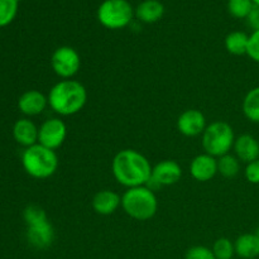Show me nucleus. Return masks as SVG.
<instances>
[{
  "mask_svg": "<svg viewBox=\"0 0 259 259\" xmlns=\"http://www.w3.org/2000/svg\"><path fill=\"white\" fill-rule=\"evenodd\" d=\"M151 162L136 149H123L114 156L111 162L113 176L126 189L147 186L152 176Z\"/></svg>",
  "mask_w": 259,
  "mask_h": 259,
  "instance_id": "1",
  "label": "nucleus"
},
{
  "mask_svg": "<svg viewBox=\"0 0 259 259\" xmlns=\"http://www.w3.org/2000/svg\"><path fill=\"white\" fill-rule=\"evenodd\" d=\"M48 105L61 116H71L80 113L88 101V91L80 82L70 78L61 80L48 93Z\"/></svg>",
  "mask_w": 259,
  "mask_h": 259,
  "instance_id": "2",
  "label": "nucleus"
},
{
  "mask_svg": "<svg viewBox=\"0 0 259 259\" xmlns=\"http://www.w3.org/2000/svg\"><path fill=\"white\" fill-rule=\"evenodd\" d=\"M121 207L132 219L146 222L152 219L158 210V200L148 186L126 189L121 196Z\"/></svg>",
  "mask_w": 259,
  "mask_h": 259,
  "instance_id": "3",
  "label": "nucleus"
},
{
  "mask_svg": "<svg viewBox=\"0 0 259 259\" xmlns=\"http://www.w3.org/2000/svg\"><path fill=\"white\" fill-rule=\"evenodd\" d=\"M22 163L24 171L30 177L46 180L56 174L60 161L56 151L37 143L25 149L22 156Z\"/></svg>",
  "mask_w": 259,
  "mask_h": 259,
  "instance_id": "4",
  "label": "nucleus"
},
{
  "mask_svg": "<svg viewBox=\"0 0 259 259\" xmlns=\"http://www.w3.org/2000/svg\"><path fill=\"white\" fill-rule=\"evenodd\" d=\"M235 134L233 126L227 121H212L206 126L201 136L205 153L219 158L230 153L234 147Z\"/></svg>",
  "mask_w": 259,
  "mask_h": 259,
  "instance_id": "5",
  "label": "nucleus"
},
{
  "mask_svg": "<svg viewBox=\"0 0 259 259\" xmlns=\"http://www.w3.org/2000/svg\"><path fill=\"white\" fill-rule=\"evenodd\" d=\"M133 8L128 0H105L98 9V19L108 29H123L133 19Z\"/></svg>",
  "mask_w": 259,
  "mask_h": 259,
  "instance_id": "6",
  "label": "nucleus"
},
{
  "mask_svg": "<svg viewBox=\"0 0 259 259\" xmlns=\"http://www.w3.org/2000/svg\"><path fill=\"white\" fill-rule=\"evenodd\" d=\"M51 66L58 77L62 80H70L80 71L81 57L75 48L62 46L52 53Z\"/></svg>",
  "mask_w": 259,
  "mask_h": 259,
  "instance_id": "7",
  "label": "nucleus"
},
{
  "mask_svg": "<svg viewBox=\"0 0 259 259\" xmlns=\"http://www.w3.org/2000/svg\"><path fill=\"white\" fill-rule=\"evenodd\" d=\"M67 138V125L60 118H51L43 121L38 128V143L47 148H60Z\"/></svg>",
  "mask_w": 259,
  "mask_h": 259,
  "instance_id": "8",
  "label": "nucleus"
},
{
  "mask_svg": "<svg viewBox=\"0 0 259 259\" xmlns=\"http://www.w3.org/2000/svg\"><path fill=\"white\" fill-rule=\"evenodd\" d=\"M182 177V168L179 162L174 159H164L158 162L152 169L151 181L148 185H153L156 187L171 186L177 184ZM147 185V186H148Z\"/></svg>",
  "mask_w": 259,
  "mask_h": 259,
  "instance_id": "9",
  "label": "nucleus"
},
{
  "mask_svg": "<svg viewBox=\"0 0 259 259\" xmlns=\"http://www.w3.org/2000/svg\"><path fill=\"white\" fill-rule=\"evenodd\" d=\"M206 126V118L197 109H187L177 119V129L185 137L202 136Z\"/></svg>",
  "mask_w": 259,
  "mask_h": 259,
  "instance_id": "10",
  "label": "nucleus"
},
{
  "mask_svg": "<svg viewBox=\"0 0 259 259\" xmlns=\"http://www.w3.org/2000/svg\"><path fill=\"white\" fill-rule=\"evenodd\" d=\"M28 243L35 249H47L55 240V229L50 220L28 225L27 229Z\"/></svg>",
  "mask_w": 259,
  "mask_h": 259,
  "instance_id": "11",
  "label": "nucleus"
},
{
  "mask_svg": "<svg viewBox=\"0 0 259 259\" xmlns=\"http://www.w3.org/2000/svg\"><path fill=\"white\" fill-rule=\"evenodd\" d=\"M190 174L196 181H211L218 174V159L207 153L199 154L190 163Z\"/></svg>",
  "mask_w": 259,
  "mask_h": 259,
  "instance_id": "12",
  "label": "nucleus"
},
{
  "mask_svg": "<svg viewBox=\"0 0 259 259\" xmlns=\"http://www.w3.org/2000/svg\"><path fill=\"white\" fill-rule=\"evenodd\" d=\"M91 206L96 214L108 217L121 206V196L113 190H101L94 195Z\"/></svg>",
  "mask_w": 259,
  "mask_h": 259,
  "instance_id": "13",
  "label": "nucleus"
},
{
  "mask_svg": "<svg viewBox=\"0 0 259 259\" xmlns=\"http://www.w3.org/2000/svg\"><path fill=\"white\" fill-rule=\"evenodd\" d=\"M48 105V98L38 90L25 91L18 100V108L24 115L35 116L45 111Z\"/></svg>",
  "mask_w": 259,
  "mask_h": 259,
  "instance_id": "14",
  "label": "nucleus"
},
{
  "mask_svg": "<svg viewBox=\"0 0 259 259\" xmlns=\"http://www.w3.org/2000/svg\"><path fill=\"white\" fill-rule=\"evenodd\" d=\"M235 157L242 163H250L259 158V141L250 134H242L237 137L233 147Z\"/></svg>",
  "mask_w": 259,
  "mask_h": 259,
  "instance_id": "15",
  "label": "nucleus"
},
{
  "mask_svg": "<svg viewBox=\"0 0 259 259\" xmlns=\"http://www.w3.org/2000/svg\"><path fill=\"white\" fill-rule=\"evenodd\" d=\"M13 136L20 146L32 147L38 143V128L29 119H19L13 126Z\"/></svg>",
  "mask_w": 259,
  "mask_h": 259,
  "instance_id": "16",
  "label": "nucleus"
},
{
  "mask_svg": "<svg viewBox=\"0 0 259 259\" xmlns=\"http://www.w3.org/2000/svg\"><path fill=\"white\" fill-rule=\"evenodd\" d=\"M235 254L243 259L259 257V237L255 233H245L239 235L234 242Z\"/></svg>",
  "mask_w": 259,
  "mask_h": 259,
  "instance_id": "17",
  "label": "nucleus"
},
{
  "mask_svg": "<svg viewBox=\"0 0 259 259\" xmlns=\"http://www.w3.org/2000/svg\"><path fill=\"white\" fill-rule=\"evenodd\" d=\"M164 7L158 0H144L137 7L136 17L143 23H156L163 17Z\"/></svg>",
  "mask_w": 259,
  "mask_h": 259,
  "instance_id": "18",
  "label": "nucleus"
},
{
  "mask_svg": "<svg viewBox=\"0 0 259 259\" xmlns=\"http://www.w3.org/2000/svg\"><path fill=\"white\" fill-rule=\"evenodd\" d=\"M249 35L240 30L230 32L225 38V48L233 56H244L248 52Z\"/></svg>",
  "mask_w": 259,
  "mask_h": 259,
  "instance_id": "19",
  "label": "nucleus"
},
{
  "mask_svg": "<svg viewBox=\"0 0 259 259\" xmlns=\"http://www.w3.org/2000/svg\"><path fill=\"white\" fill-rule=\"evenodd\" d=\"M242 110L248 120L259 124V86L248 91L243 99Z\"/></svg>",
  "mask_w": 259,
  "mask_h": 259,
  "instance_id": "20",
  "label": "nucleus"
},
{
  "mask_svg": "<svg viewBox=\"0 0 259 259\" xmlns=\"http://www.w3.org/2000/svg\"><path fill=\"white\" fill-rule=\"evenodd\" d=\"M240 163L242 162L235 157V154H225L218 158V174L222 175L225 179H234L240 172Z\"/></svg>",
  "mask_w": 259,
  "mask_h": 259,
  "instance_id": "21",
  "label": "nucleus"
},
{
  "mask_svg": "<svg viewBox=\"0 0 259 259\" xmlns=\"http://www.w3.org/2000/svg\"><path fill=\"white\" fill-rule=\"evenodd\" d=\"M254 8L252 0H229L228 12L237 19H247Z\"/></svg>",
  "mask_w": 259,
  "mask_h": 259,
  "instance_id": "22",
  "label": "nucleus"
},
{
  "mask_svg": "<svg viewBox=\"0 0 259 259\" xmlns=\"http://www.w3.org/2000/svg\"><path fill=\"white\" fill-rule=\"evenodd\" d=\"M211 249L217 259H233L235 254L234 243L228 238H219L215 240Z\"/></svg>",
  "mask_w": 259,
  "mask_h": 259,
  "instance_id": "23",
  "label": "nucleus"
},
{
  "mask_svg": "<svg viewBox=\"0 0 259 259\" xmlns=\"http://www.w3.org/2000/svg\"><path fill=\"white\" fill-rule=\"evenodd\" d=\"M18 12V0H0V27L10 24Z\"/></svg>",
  "mask_w": 259,
  "mask_h": 259,
  "instance_id": "24",
  "label": "nucleus"
},
{
  "mask_svg": "<svg viewBox=\"0 0 259 259\" xmlns=\"http://www.w3.org/2000/svg\"><path fill=\"white\" fill-rule=\"evenodd\" d=\"M23 217H24L27 225L38 224V223L48 220L45 209H42V207L38 206V205H29V206L25 207Z\"/></svg>",
  "mask_w": 259,
  "mask_h": 259,
  "instance_id": "25",
  "label": "nucleus"
},
{
  "mask_svg": "<svg viewBox=\"0 0 259 259\" xmlns=\"http://www.w3.org/2000/svg\"><path fill=\"white\" fill-rule=\"evenodd\" d=\"M185 259H217L211 248L205 245H195L187 249Z\"/></svg>",
  "mask_w": 259,
  "mask_h": 259,
  "instance_id": "26",
  "label": "nucleus"
},
{
  "mask_svg": "<svg viewBox=\"0 0 259 259\" xmlns=\"http://www.w3.org/2000/svg\"><path fill=\"white\" fill-rule=\"evenodd\" d=\"M247 55L254 62L259 63V30H253L249 35V43H248Z\"/></svg>",
  "mask_w": 259,
  "mask_h": 259,
  "instance_id": "27",
  "label": "nucleus"
},
{
  "mask_svg": "<svg viewBox=\"0 0 259 259\" xmlns=\"http://www.w3.org/2000/svg\"><path fill=\"white\" fill-rule=\"evenodd\" d=\"M244 176L252 185H259V158L245 166Z\"/></svg>",
  "mask_w": 259,
  "mask_h": 259,
  "instance_id": "28",
  "label": "nucleus"
},
{
  "mask_svg": "<svg viewBox=\"0 0 259 259\" xmlns=\"http://www.w3.org/2000/svg\"><path fill=\"white\" fill-rule=\"evenodd\" d=\"M248 24L250 28H253V30H259V7L254 5L253 10L250 12L249 17L247 18Z\"/></svg>",
  "mask_w": 259,
  "mask_h": 259,
  "instance_id": "29",
  "label": "nucleus"
},
{
  "mask_svg": "<svg viewBox=\"0 0 259 259\" xmlns=\"http://www.w3.org/2000/svg\"><path fill=\"white\" fill-rule=\"evenodd\" d=\"M252 2H253V4L258 5V7H259V0H252Z\"/></svg>",
  "mask_w": 259,
  "mask_h": 259,
  "instance_id": "30",
  "label": "nucleus"
},
{
  "mask_svg": "<svg viewBox=\"0 0 259 259\" xmlns=\"http://www.w3.org/2000/svg\"><path fill=\"white\" fill-rule=\"evenodd\" d=\"M254 233H255V234H257V235H258V237H259V228H258V229H257V230H255V232H254Z\"/></svg>",
  "mask_w": 259,
  "mask_h": 259,
  "instance_id": "31",
  "label": "nucleus"
}]
</instances>
